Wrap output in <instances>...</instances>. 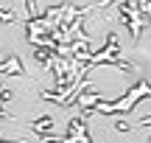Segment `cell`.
Instances as JSON below:
<instances>
[{"instance_id":"3957f363","label":"cell","mask_w":151,"mask_h":143,"mask_svg":"<svg viewBox=\"0 0 151 143\" xmlns=\"http://www.w3.org/2000/svg\"><path fill=\"white\" fill-rule=\"evenodd\" d=\"M0 20L3 22H17V20L25 22V17H17V14H11V11H0Z\"/></svg>"},{"instance_id":"6da1fadb","label":"cell","mask_w":151,"mask_h":143,"mask_svg":"<svg viewBox=\"0 0 151 143\" xmlns=\"http://www.w3.org/2000/svg\"><path fill=\"white\" fill-rule=\"evenodd\" d=\"M143 95H151V84H148V82H140L137 87H132L129 93H126V98L112 101V104H101V107H95V110H98V112H126V110H132Z\"/></svg>"},{"instance_id":"7a4b0ae2","label":"cell","mask_w":151,"mask_h":143,"mask_svg":"<svg viewBox=\"0 0 151 143\" xmlns=\"http://www.w3.org/2000/svg\"><path fill=\"white\" fill-rule=\"evenodd\" d=\"M120 11H123V20H129V25H132V37H140V28H143V22H146V20H143V11L140 9H137V6L134 3H129V0H123V3H120Z\"/></svg>"}]
</instances>
